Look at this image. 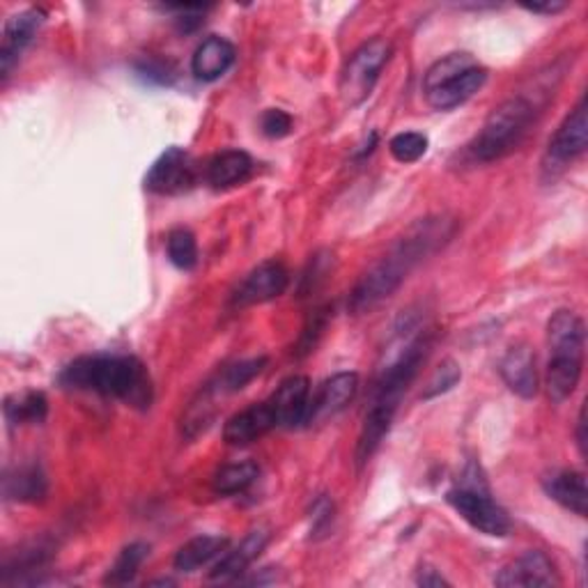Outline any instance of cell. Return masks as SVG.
Segmentation results:
<instances>
[{
  "instance_id": "8d00e7d4",
  "label": "cell",
  "mask_w": 588,
  "mask_h": 588,
  "mask_svg": "<svg viewBox=\"0 0 588 588\" xmlns=\"http://www.w3.org/2000/svg\"><path fill=\"white\" fill-rule=\"evenodd\" d=\"M524 10H529L533 14H556L561 10H566V3H545V5L533 3V5H524Z\"/></svg>"
},
{
  "instance_id": "7402d4cb",
  "label": "cell",
  "mask_w": 588,
  "mask_h": 588,
  "mask_svg": "<svg viewBox=\"0 0 588 588\" xmlns=\"http://www.w3.org/2000/svg\"><path fill=\"white\" fill-rule=\"evenodd\" d=\"M253 173V159L244 150H223L207 163V182L215 189L242 184Z\"/></svg>"
},
{
  "instance_id": "f1b7e54d",
  "label": "cell",
  "mask_w": 588,
  "mask_h": 588,
  "mask_svg": "<svg viewBox=\"0 0 588 588\" xmlns=\"http://www.w3.org/2000/svg\"><path fill=\"white\" fill-rule=\"evenodd\" d=\"M169 257L177 269H194L198 263V244L192 230L175 228L169 234Z\"/></svg>"
},
{
  "instance_id": "74e56055",
  "label": "cell",
  "mask_w": 588,
  "mask_h": 588,
  "mask_svg": "<svg viewBox=\"0 0 588 588\" xmlns=\"http://www.w3.org/2000/svg\"><path fill=\"white\" fill-rule=\"evenodd\" d=\"M577 446L581 458H586V410L579 412V420H577Z\"/></svg>"
},
{
  "instance_id": "603a6c76",
  "label": "cell",
  "mask_w": 588,
  "mask_h": 588,
  "mask_svg": "<svg viewBox=\"0 0 588 588\" xmlns=\"http://www.w3.org/2000/svg\"><path fill=\"white\" fill-rule=\"evenodd\" d=\"M228 550V538L223 535H198L189 543L182 545L175 554L173 566L180 573H196L198 568L207 566L209 561H215Z\"/></svg>"
},
{
  "instance_id": "1f68e13d",
  "label": "cell",
  "mask_w": 588,
  "mask_h": 588,
  "mask_svg": "<svg viewBox=\"0 0 588 588\" xmlns=\"http://www.w3.org/2000/svg\"><path fill=\"white\" fill-rule=\"evenodd\" d=\"M462 378V370L460 366L453 361V359H443L430 374V380L426 384V389H423L420 397L423 400H433L437 395H443L449 393Z\"/></svg>"
},
{
  "instance_id": "44dd1931",
  "label": "cell",
  "mask_w": 588,
  "mask_h": 588,
  "mask_svg": "<svg viewBox=\"0 0 588 588\" xmlns=\"http://www.w3.org/2000/svg\"><path fill=\"white\" fill-rule=\"evenodd\" d=\"M395 412L382 405H368L366 416H364V426L357 439V451H355V460L359 466H366L370 462V458L378 453V449L382 446L387 433L391 430Z\"/></svg>"
},
{
  "instance_id": "52a82bcc",
  "label": "cell",
  "mask_w": 588,
  "mask_h": 588,
  "mask_svg": "<svg viewBox=\"0 0 588 588\" xmlns=\"http://www.w3.org/2000/svg\"><path fill=\"white\" fill-rule=\"evenodd\" d=\"M290 286V272L280 261H265L257 265L232 295V303L246 309V305L267 303L278 299Z\"/></svg>"
},
{
  "instance_id": "30bf717a",
  "label": "cell",
  "mask_w": 588,
  "mask_h": 588,
  "mask_svg": "<svg viewBox=\"0 0 588 588\" xmlns=\"http://www.w3.org/2000/svg\"><path fill=\"white\" fill-rule=\"evenodd\" d=\"M494 584L497 586H558L561 577L556 573V566L552 563V558L540 552V550H531L524 552L522 556H517L515 561H510L508 566H504L499 570V575L494 577Z\"/></svg>"
},
{
  "instance_id": "d590c367",
  "label": "cell",
  "mask_w": 588,
  "mask_h": 588,
  "mask_svg": "<svg viewBox=\"0 0 588 588\" xmlns=\"http://www.w3.org/2000/svg\"><path fill=\"white\" fill-rule=\"evenodd\" d=\"M416 581L420 584V586H433V588H439V586H449V581H446L435 568H420L418 570V577H416Z\"/></svg>"
},
{
  "instance_id": "cb8c5ba5",
  "label": "cell",
  "mask_w": 588,
  "mask_h": 588,
  "mask_svg": "<svg viewBox=\"0 0 588 588\" xmlns=\"http://www.w3.org/2000/svg\"><path fill=\"white\" fill-rule=\"evenodd\" d=\"M46 476L37 464L16 466L5 476V497L21 504H37L46 497Z\"/></svg>"
},
{
  "instance_id": "7c38bea8",
  "label": "cell",
  "mask_w": 588,
  "mask_h": 588,
  "mask_svg": "<svg viewBox=\"0 0 588 588\" xmlns=\"http://www.w3.org/2000/svg\"><path fill=\"white\" fill-rule=\"evenodd\" d=\"M309 400H311V382L305 374H292V378L280 382V387L267 400L276 416L278 428L305 426Z\"/></svg>"
},
{
  "instance_id": "836d02e7",
  "label": "cell",
  "mask_w": 588,
  "mask_h": 588,
  "mask_svg": "<svg viewBox=\"0 0 588 588\" xmlns=\"http://www.w3.org/2000/svg\"><path fill=\"white\" fill-rule=\"evenodd\" d=\"M261 127L267 138H284L292 131V115L280 108H269L263 115Z\"/></svg>"
},
{
  "instance_id": "f546056e",
  "label": "cell",
  "mask_w": 588,
  "mask_h": 588,
  "mask_svg": "<svg viewBox=\"0 0 588 588\" xmlns=\"http://www.w3.org/2000/svg\"><path fill=\"white\" fill-rule=\"evenodd\" d=\"M476 67V60L469 56V54H451L446 56L441 60H437L428 72H426V79H423V90H433L437 85H441L443 81H449L451 77L460 74V72H466V69Z\"/></svg>"
},
{
  "instance_id": "277c9868",
  "label": "cell",
  "mask_w": 588,
  "mask_h": 588,
  "mask_svg": "<svg viewBox=\"0 0 588 588\" xmlns=\"http://www.w3.org/2000/svg\"><path fill=\"white\" fill-rule=\"evenodd\" d=\"M391 58V44L382 37H374L349 56L341 74V95L347 106L364 104L378 83L382 69Z\"/></svg>"
},
{
  "instance_id": "d6a6232c",
  "label": "cell",
  "mask_w": 588,
  "mask_h": 588,
  "mask_svg": "<svg viewBox=\"0 0 588 588\" xmlns=\"http://www.w3.org/2000/svg\"><path fill=\"white\" fill-rule=\"evenodd\" d=\"M326 320H328L326 309H318L309 318V322H305V326H303V334L299 338V355H309V351L318 345L322 332L326 328Z\"/></svg>"
},
{
  "instance_id": "5bb4252c",
  "label": "cell",
  "mask_w": 588,
  "mask_h": 588,
  "mask_svg": "<svg viewBox=\"0 0 588 588\" xmlns=\"http://www.w3.org/2000/svg\"><path fill=\"white\" fill-rule=\"evenodd\" d=\"M499 372L506 387L520 397L531 400L538 393L535 355L529 345H512L499 364Z\"/></svg>"
},
{
  "instance_id": "5b68a950",
  "label": "cell",
  "mask_w": 588,
  "mask_h": 588,
  "mask_svg": "<svg viewBox=\"0 0 588 588\" xmlns=\"http://www.w3.org/2000/svg\"><path fill=\"white\" fill-rule=\"evenodd\" d=\"M449 504L456 508V512L466 524H472L476 531L485 535L506 538L512 531L510 515L494 501L485 489L476 487L451 489Z\"/></svg>"
},
{
  "instance_id": "e575fe53",
  "label": "cell",
  "mask_w": 588,
  "mask_h": 588,
  "mask_svg": "<svg viewBox=\"0 0 588 588\" xmlns=\"http://www.w3.org/2000/svg\"><path fill=\"white\" fill-rule=\"evenodd\" d=\"M138 74L140 77H146L154 83H169L171 81V65L166 62H157V60H150V62H143V65H138Z\"/></svg>"
},
{
  "instance_id": "4fadbf2b",
  "label": "cell",
  "mask_w": 588,
  "mask_h": 588,
  "mask_svg": "<svg viewBox=\"0 0 588 588\" xmlns=\"http://www.w3.org/2000/svg\"><path fill=\"white\" fill-rule=\"evenodd\" d=\"M274 428H278V423L272 412V405L265 400V403L251 405L234 416H230L223 428V439L230 446H246L251 441L265 437Z\"/></svg>"
},
{
  "instance_id": "ba28073f",
  "label": "cell",
  "mask_w": 588,
  "mask_h": 588,
  "mask_svg": "<svg viewBox=\"0 0 588 588\" xmlns=\"http://www.w3.org/2000/svg\"><path fill=\"white\" fill-rule=\"evenodd\" d=\"M588 146V115H586V100L577 104V108L561 123L554 138L547 148L545 171H558L568 166L570 161L581 157Z\"/></svg>"
},
{
  "instance_id": "ac0fdd59",
  "label": "cell",
  "mask_w": 588,
  "mask_h": 588,
  "mask_svg": "<svg viewBox=\"0 0 588 588\" xmlns=\"http://www.w3.org/2000/svg\"><path fill=\"white\" fill-rule=\"evenodd\" d=\"M269 543V531L267 529H255L251 531L242 543L234 547V550H228L215 568H211L209 577L211 579H219V581H230V579H238L242 573L249 570L251 563L263 554V550L267 547Z\"/></svg>"
},
{
  "instance_id": "ffe728a7",
  "label": "cell",
  "mask_w": 588,
  "mask_h": 588,
  "mask_svg": "<svg viewBox=\"0 0 588 588\" xmlns=\"http://www.w3.org/2000/svg\"><path fill=\"white\" fill-rule=\"evenodd\" d=\"M584 370V357L575 355H552L547 374H545V387L552 403H566V400L575 393L581 380Z\"/></svg>"
},
{
  "instance_id": "3957f363",
  "label": "cell",
  "mask_w": 588,
  "mask_h": 588,
  "mask_svg": "<svg viewBox=\"0 0 588 588\" xmlns=\"http://www.w3.org/2000/svg\"><path fill=\"white\" fill-rule=\"evenodd\" d=\"M533 120V104L527 97H510L489 113L483 129L474 138L472 154L479 161H497L522 143Z\"/></svg>"
},
{
  "instance_id": "9a60e30c",
  "label": "cell",
  "mask_w": 588,
  "mask_h": 588,
  "mask_svg": "<svg viewBox=\"0 0 588 588\" xmlns=\"http://www.w3.org/2000/svg\"><path fill=\"white\" fill-rule=\"evenodd\" d=\"M485 81H487V69L476 65L472 69H466V72H460L449 81H443L441 85L428 90L426 92L428 104L437 111H451L456 106H462L476 95V92L485 85Z\"/></svg>"
},
{
  "instance_id": "e0dca14e",
  "label": "cell",
  "mask_w": 588,
  "mask_h": 588,
  "mask_svg": "<svg viewBox=\"0 0 588 588\" xmlns=\"http://www.w3.org/2000/svg\"><path fill=\"white\" fill-rule=\"evenodd\" d=\"M547 345L552 355H575L584 357L586 347V324L568 309L556 311L547 322Z\"/></svg>"
},
{
  "instance_id": "6da1fadb",
  "label": "cell",
  "mask_w": 588,
  "mask_h": 588,
  "mask_svg": "<svg viewBox=\"0 0 588 588\" xmlns=\"http://www.w3.org/2000/svg\"><path fill=\"white\" fill-rule=\"evenodd\" d=\"M456 223L446 217L416 221L378 265H372L349 295V311L355 315L370 313L405 284L407 274L453 238Z\"/></svg>"
},
{
  "instance_id": "8fae6325",
  "label": "cell",
  "mask_w": 588,
  "mask_h": 588,
  "mask_svg": "<svg viewBox=\"0 0 588 588\" xmlns=\"http://www.w3.org/2000/svg\"><path fill=\"white\" fill-rule=\"evenodd\" d=\"M42 26H44V12L35 8L16 12L5 21L3 44H0V72H3V79L12 74V69L19 62L23 49L35 39Z\"/></svg>"
},
{
  "instance_id": "8992f818",
  "label": "cell",
  "mask_w": 588,
  "mask_h": 588,
  "mask_svg": "<svg viewBox=\"0 0 588 588\" xmlns=\"http://www.w3.org/2000/svg\"><path fill=\"white\" fill-rule=\"evenodd\" d=\"M196 180V166L192 154L182 148H169L146 175V189L161 196H173L192 189Z\"/></svg>"
},
{
  "instance_id": "2e32d148",
  "label": "cell",
  "mask_w": 588,
  "mask_h": 588,
  "mask_svg": "<svg viewBox=\"0 0 588 588\" xmlns=\"http://www.w3.org/2000/svg\"><path fill=\"white\" fill-rule=\"evenodd\" d=\"M234 58H238L234 44L226 37L211 35L196 49L192 58V72L198 81H217L234 65Z\"/></svg>"
},
{
  "instance_id": "4316f807",
  "label": "cell",
  "mask_w": 588,
  "mask_h": 588,
  "mask_svg": "<svg viewBox=\"0 0 588 588\" xmlns=\"http://www.w3.org/2000/svg\"><path fill=\"white\" fill-rule=\"evenodd\" d=\"M150 547L146 543H131L127 545L120 554H117L115 563L108 568L104 584L108 586H127L134 581L138 568L143 566V561L148 558Z\"/></svg>"
},
{
  "instance_id": "7a4b0ae2",
  "label": "cell",
  "mask_w": 588,
  "mask_h": 588,
  "mask_svg": "<svg viewBox=\"0 0 588 588\" xmlns=\"http://www.w3.org/2000/svg\"><path fill=\"white\" fill-rule=\"evenodd\" d=\"M60 384L67 389L117 397L138 410H148L152 405L150 374L146 366L134 357H81L60 372Z\"/></svg>"
},
{
  "instance_id": "d6986e66",
  "label": "cell",
  "mask_w": 588,
  "mask_h": 588,
  "mask_svg": "<svg viewBox=\"0 0 588 588\" xmlns=\"http://www.w3.org/2000/svg\"><path fill=\"white\" fill-rule=\"evenodd\" d=\"M543 487L552 501L579 517H586L588 492H586V476L581 472L561 469V472H554L543 481Z\"/></svg>"
},
{
  "instance_id": "d4e9b609",
  "label": "cell",
  "mask_w": 588,
  "mask_h": 588,
  "mask_svg": "<svg viewBox=\"0 0 588 588\" xmlns=\"http://www.w3.org/2000/svg\"><path fill=\"white\" fill-rule=\"evenodd\" d=\"M257 476H261V466H257L253 460L232 462L219 469L215 483L211 485H215L217 494H226V497H230V494H240L249 489L257 481Z\"/></svg>"
},
{
  "instance_id": "484cf974",
  "label": "cell",
  "mask_w": 588,
  "mask_h": 588,
  "mask_svg": "<svg viewBox=\"0 0 588 588\" xmlns=\"http://www.w3.org/2000/svg\"><path fill=\"white\" fill-rule=\"evenodd\" d=\"M46 414H49V403H46V395L39 391L12 395L5 403V418L12 423V426H23V423H42Z\"/></svg>"
},
{
  "instance_id": "83f0119b",
  "label": "cell",
  "mask_w": 588,
  "mask_h": 588,
  "mask_svg": "<svg viewBox=\"0 0 588 588\" xmlns=\"http://www.w3.org/2000/svg\"><path fill=\"white\" fill-rule=\"evenodd\" d=\"M267 366V359L265 357H257V359H246V361H238L232 366H226L217 378H215V384L223 391V395L228 393H238L242 391L249 382H253L257 374H261Z\"/></svg>"
},
{
  "instance_id": "4dcf8cb0",
  "label": "cell",
  "mask_w": 588,
  "mask_h": 588,
  "mask_svg": "<svg viewBox=\"0 0 588 588\" xmlns=\"http://www.w3.org/2000/svg\"><path fill=\"white\" fill-rule=\"evenodd\" d=\"M389 150L395 161L414 163L428 152V138L418 131H400L391 138Z\"/></svg>"
},
{
  "instance_id": "9c48e42d",
  "label": "cell",
  "mask_w": 588,
  "mask_h": 588,
  "mask_svg": "<svg viewBox=\"0 0 588 588\" xmlns=\"http://www.w3.org/2000/svg\"><path fill=\"white\" fill-rule=\"evenodd\" d=\"M359 391V374L357 372H336L328 378L309 400V412H305V426L326 420L341 414Z\"/></svg>"
}]
</instances>
